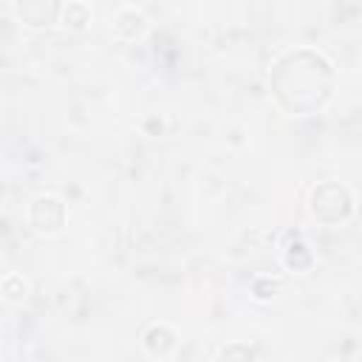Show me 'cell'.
I'll list each match as a JSON object with an SVG mask.
<instances>
[{
    "label": "cell",
    "instance_id": "5",
    "mask_svg": "<svg viewBox=\"0 0 362 362\" xmlns=\"http://www.w3.org/2000/svg\"><path fill=\"white\" fill-rule=\"evenodd\" d=\"M144 345H147V351H150V354L164 356V354L175 345V334H173L167 325H153V328L144 334Z\"/></svg>",
    "mask_w": 362,
    "mask_h": 362
},
{
    "label": "cell",
    "instance_id": "4",
    "mask_svg": "<svg viewBox=\"0 0 362 362\" xmlns=\"http://www.w3.org/2000/svg\"><path fill=\"white\" fill-rule=\"evenodd\" d=\"M62 218H65V209L57 198H37L31 204V223L42 232H54L62 226Z\"/></svg>",
    "mask_w": 362,
    "mask_h": 362
},
{
    "label": "cell",
    "instance_id": "3",
    "mask_svg": "<svg viewBox=\"0 0 362 362\" xmlns=\"http://www.w3.org/2000/svg\"><path fill=\"white\" fill-rule=\"evenodd\" d=\"M59 14V0H17V17L25 25H51Z\"/></svg>",
    "mask_w": 362,
    "mask_h": 362
},
{
    "label": "cell",
    "instance_id": "7",
    "mask_svg": "<svg viewBox=\"0 0 362 362\" xmlns=\"http://www.w3.org/2000/svg\"><path fill=\"white\" fill-rule=\"evenodd\" d=\"M252 354H255L252 348H226L221 356H252Z\"/></svg>",
    "mask_w": 362,
    "mask_h": 362
},
{
    "label": "cell",
    "instance_id": "2",
    "mask_svg": "<svg viewBox=\"0 0 362 362\" xmlns=\"http://www.w3.org/2000/svg\"><path fill=\"white\" fill-rule=\"evenodd\" d=\"M311 212L325 221V223H337V221H345L351 215V195L345 187L328 181L322 187H317L311 192Z\"/></svg>",
    "mask_w": 362,
    "mask_h": 362
},
{
    "label": "cell",
    "instance_id": "6",
    "mask_svg": "<svg viewBox=\"0 0 362 362\" xmlns=\"http://www.w3.org/2000/svg\"><path fill=\"white\" fill-rule=\"evenodd\" d=\"M65 20H68L74 28H82V25L88 23V11H85V6H68Z\"/></svg>",
    "mask_w": 362,
    "mask_h": 362
},
{
    "label": "cell",
    "instance_id": "1",
    "mask_svg": "<svg viewBox=\"0 0 362 362\" xmlns=\"http://www.w3.org/2000/svg\"><path fill=\"white\" fill-rule=\"evenodd\" d=\"M269 79L280 105L294 116H305L322 107L331 93V65L308 48L288 51L286 57H280Z\"/></svg>",
    "mask_w": 362,
    "mask_h": 362
}]
</instances>
